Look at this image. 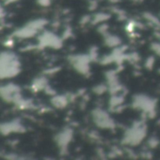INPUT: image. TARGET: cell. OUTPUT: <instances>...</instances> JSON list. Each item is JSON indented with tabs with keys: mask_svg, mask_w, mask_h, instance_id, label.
<instances>
[{
	"mask_svg": "<svg viewBox=\"0 0 160 160\" xmlns=\"http://www.w3.org/2000/svg\"><path fill=\"white\" fill-rule=\"evenodd\" d=\"M20 72V63L13 52L0 53V79L16 76Z\"/></svg>",
	"mask_w": 160,
	"mask_h": 160,
	"instance_id": "obj_1",
	"label": "cell"
},
{
	"mask_svg": "<svg viewBox=\"0 0 160 160\" xmlns=\"http://www.w3.org/2000/svg\"><path fill=\"white\" fill-rule=\"evenodd\" d=\"M70 139V134L67 131L58 134L57 138H56V142L58 143V145H60L61 147H65L68 143V141Z\"/></svg>",
	"mask_w": 160,
	"mask_h": 160,
	"instance_id": "obj_2",
	"label": "cell"
},
{
	"mask_svg": "<svg viewBox=\"0 0 160 160\" xmlns=\"http://www.w3.org/2000/svg\"><path fill=\"white\" fill-rule=\"evenodd\" d=\"M46 84H47V82L44 78H38V79H36V81L33 82L32 87L36 91H38V90L46 88Z\"/></svg>",
	"mask_w": 160,
	"mask_h": 160,
	"instance_id": "obj_3",
	"label": "cell"
},
{
	"mask_svg": "<svg viewBox=\"0 0 160 160\" xmlns=\"http://www.w3.org/2000/svg\"><path fill=\"white\" fill-rule=\"evenodd\" d=\"M52 102H53V105H55L56 107H59V108L65 106L66 103H67L66 99L64 98H62V97H56V98H54L52 99Z\"/></svg>",
	"mask_w": 160,
	"mask_h": 160,
	"instance_id": "obj_4",
	"label": "cell"
},
{
	"mask_svg": "<svg viewBox=\"0 0 160 160\" xmlns=\"http://www.w3.org/2000/svg\"><path fill=\"white\" fill-rule=\"evenodd\" d=\"M8 1H13V0H8Z\"/></svg>",
	"mask_w": 160,
	"mask_h": 160,
	"instance_id": "obj_5",
	"label": "cell"
}]
</instances>
